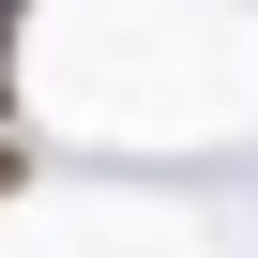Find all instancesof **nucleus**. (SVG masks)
I'll return each mask as SVG.
<instances>
[{
  "instance_id": "f257e3e1",
  "label": "nucleus",
  "mask_w": 258,
  "mask_h": 258,
  "mask_svg": "<svg viewBox=\"0 0 258 258\" xmlns=\"http://www.w3.org/2000/svg\"><path fill=\"white\" fill-rule=\"evenodd\" d=\"M16 182H31V167H16V137H0V198H16Z\"/></svg>"
}]
</instances>
